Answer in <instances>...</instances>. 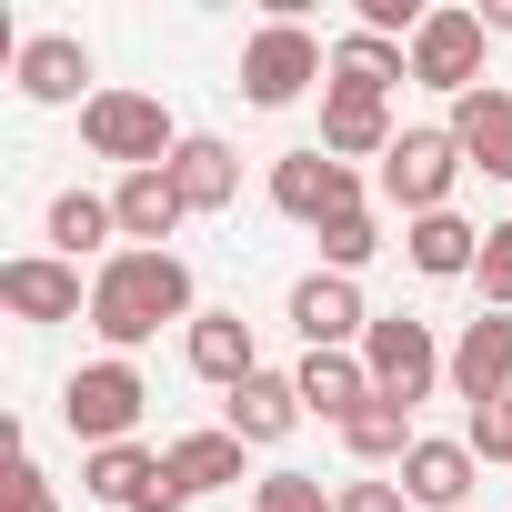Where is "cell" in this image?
I'll return each instance as SVG.
<instances>
[{
  "instance_id": "3957f363",
  "label": "cell",
  "mask_w": 512,
  "mask_h": 512,
  "mask_svg": "<svg viewBox=\"0 0 512 512\" xmlns=\"http://www.w3.org/2000/svg\"><path fill=\"white\" fill-rule=\"evenodd\" d=\"M312 81H332V51H322L312 21H262L241 41V101L251 111H292Z\"/></svg>"
},
{
  "instance_id": "9a60e30c",
  "label": "cell",
  "mask_w": 512,
  "mask_h": 512,
  "mask_svg": "<svg viewBox=\"0 0 512 512\" xmlns=\"http://www.w3.org/2000/svg\"><path fill=\"white\" fill-rule=\"evenodd\" d=\"M472 412L482 402H502L512 392V312H482V322H462V342H452V372H442Z\"/></svg>"
},
{
  "instance_id": "e0dca14e",
  "label": "cell",
  "mask_w": 512,
  "mask_h": 512,
  "mask_svg": "<svg viewBox=\"0 0 512 512\" xmlns=\"http://www.w3.org/2000/svg\"><path fill=\"white\" fill-rule=\"evenodd\" d=\"M181 362H191L211 392H241L251 372H262V342H251V322H241V312H201V322L181 332Z\"/></svg>"
},
{
  "instance_id": "9c48e42d",
  "label": "cell",
  "mask_w": 512,
  "mask_h": 512,
  "mask_svg": "<svg viewBox=\"0 0 512 512\" xmlns=\"http://www.w3.org/2000/svg\"><path fill=\"white\" fill-rule=\"evenodd\" d=\"M482 51H492L482 11H432V21L412 31V81L442 91V101H462V91H482Z\"/></svg>"
},
{
  "instance_id": "5bb4252c",
  "label": "cell",
  "mask_w": 512,
  "mask_h": 512,
  "mask_svg": "<svg viewBox=\"0 0 512 512\" xmlns=\"http://www.w3.org/2000/svg\"><path fill=\"white\" fill-rule=\"evenodd\" d=\"M472 442H442V432H422L412 452H402V492H412V512H472Z\"/></svg>"
},
{
  "instance_id": "277c9868",
  "label": "cell",
  "mask_w": 512,
  "mask_h": 512,
  "mask_svg": "<svg viewBox=\"0 0 512 512\" xmlns=\"http://www.w3.org/2000/svg\"><path fill=\"white\" fill-rule=\"evenodd\" d=\"M81 141H91V161H121V171H171V151H181L161 91H91Z\"/></svg>"
},
{
  "instance_id": "d4e9b609",
  "label": "cell",
  "mask_w": 512,
  "mask_h": 512,
  "mask_svg": "<svg viewBox=\"0 0 512 512\" xmlns=\"http://www.w3.org/2000/svg\"><path fill=\"white\" fill-rule=\"evenodd\" d=\"M241 452H251V442L211 422V432H181V442H171V472H181V492L201 502V492H231V482H241Z\"/></svg>"
},
{
  "instance_id": "6da1fadb",
  "label": "cell",
  "mask_w": 512,
  "mask_h": 512,
  "mask_svg": "<svg viewBox=\"0 0 512 512\" xmlns=\"http://www.w3.org/2000/svg\"><path fill=\"white\" fill-rule=\"evenodd\" d=\"M191 332L201 322V302H191V262L181 251H111V262L91 272V332L131 362L151 332Z\"/></svg>"
},
{
  "instance_id": "4fadbf2b",
  "label": "cell",
  "mask_w": 512,
  "mask_h": 512,
  "mask_svg": "<svg viewBox=\"0 0 512 512\" xmlns=\"http://www.w3.org/2000/svg\"><path fill=\"white\" fill-rule=\"evenodd\" d=\"M111 211H121V251H171V231L191 221V201H181L171 171H121L111 181Z\"/></svg>"
},
{
  "instance_id": "52a82bcc",
  "label": "cell",
  "mask_w": 512,
  "mask_h": 512,
  "mask_svg": "<svg viewBox=\"0 0 512 512\" xmlns=\"http://www.w3.org/2000/svg\"><path fill=\"white\" fill-rule=\"evenodd\" d=\"M272 211H282V221H302V231H322V221L362 211V171H352V161H332L322 141H312V151H282V161H272Z\"/></svg>"
},
{
  "instance_id": "ffe728a7",
  "label": "cell",
  "mask_w": 512,
  "mask_h": 512,
  "mask_svg": "<svg viewBox=\"0 0 512 512\" xmlns=\"http://www.w3.org/2000/svg\"><path fill=\"white\" fill-rule=\"evenodd\" d=\"M402 81H412V51H402V41H372V31H342V41H332V81H322V91L392 101Z\"/></svg>"
},
{
  "instance_id": "f1b7e54d",
  "label": "cell",
  "mask_w": 512,
  "mask_h": 512,
  "mask_svg": "<svg viewBox=\"0 0 512 512\" xmlns=\"http://www.w3.org/2000/svg\"><path fill=\"white\" fill-rule=\"evenodd\" d=\"M472 282H482V312H512V221H482V262H472Z\"/></svg>"
},
{
  "instance_id": "83f0119b",
  "label": "cell",
  "mask_w": 512,
  "mask_h": 512,
  "mask_svg": "<svg viewBox=\"0 0 512 512\" xmlns=\"http://www.w3.org/2000/svg\"><path fill=\"white\" fill-rule=\"evenodd\" d=\"M251 512H342V492H322V472H262Z\"/></svg>"
},
{
  "instance_id": "d6a6232c",
  "label": "cell",
  "mask_w": 512,
  "mask_h": 512,
  "mask_svg": "<svg viewBox=\"0 0 512 512\" xmlns=\"http://www.w3.org/2000/svg\"><path fill=\"white\" fill-rule=\"evenodd\" d=\"M482 31H492V41H512V0H482Z\"/></svg>"
},
{
  "instance_id": "ac0fdd59",
  "label": "cell",
  "mask_w": 512,
  "mask_h": 512,
  "mask_svg": "<svg viewBox=\"0 0 512 512\" xmlns=\"http://www.w3.org/2000/svg\"><path fill=\"white\" fill-rule=\"evenodd\" d=\"M221 432H241L251 452H262V442H292V432H302V392H292V372H251L241 392H221Z\"/></svg>"
},
{
  "instance_id": "30bf717a",
  "label": "cell",
  "mask_w": 512,
  "mask_h": 512,
  "mask_svg": "<svg viewBox=\"0 0 512 512\" xmlns=\"http://www.w3.org/2000/svg\"><path fill=\"white\" fill-rule=\"evenodd\" d=\"M282 312H292L302 352H362V332H372V302H362V282H342V272H302Z\"/></svg>"
},
{
  "instance_id": "d6986e66",
  "label": "cell",
  "mask_w": 512,
  "mask_h": 512,
  "mask_svg": "<svg viewBox=\"0 0 512 512\" xmlns=\"http://www.w3.org/2000/svg\"><path fill=\"white\" fill-rule=\"evenodd\" d=\"M41 231H51V251L61 262H111V241H121V211H111V191H51V211H41Z\"/></svg>"
},
{
  "instance_id": "603a6c76",
  "label": "cell",
  "mask_w": 512,
  "mask_h": 512,
  "mask_svg": "<svg viewBox=\"0 0 512 512\" xmlns=\"http://www.w3.org/2000/svg\"><path fill=\"white\" fill-rule=\"evenodd\" d=\"M402 251H412V272H422V282H472L482 231H472L462 211H432V221H402Z\"/></svg>"
},
{
  "instance_id": "cb8c5ba5",
  "label": "cell",
  "mask_w": 512,
  "mask_h": 512,
  "mask_svg": "<svg viewBox=\"0 0 512 512\" xmlns=\"http://www.w3.org/2000/svg\"><path fill=\"white\" fill-rule=\"evenodd\" d=\"M292 392H302V412H322V422H352V412L372 402V372H362V352H302Z\"/></svg>"
},
{
  "instance_id": "8fae6325",
  "label": "cell",
  "mask_w": 512,
  "mask_h": 512,
  "mask_svg": "<svg viewBox=\"0 0 512 512\" xmlns=\"http://www.w3.org/2000/svg\"><path fill=\"white\" fill-rule=\"evenodd\" d=\"M0 302H11L21 322H91V282L81 262H61V251H21V262H0Z\"/></svg>"
},
{
  "instance_id": "f546056e",
  "label": "cell",
  "mask_w": 512,
  "mask_h": 512,
  "mask_svg": "<svg viewBox=\"0 0 512 512\" xmlns=\"http://www.w3.org/2000/svg\"><path fill=\"white\" fill-rule=\"evenodd\" d=\"M462 442H472V462H512V392H502V402H482V412L462 422Z\"/></svg>"
},
{
  "instance_id": "484cf974",
  "label": "cell",
  "mask_w": 512,
  "mask_h": 512,
  "mask_svg": "<svg viewBox=\"0 0 512 512\" xmlns=\"http://www.w3.org/2000/svg\"><path fill=\"white\" fill-rule=\"evenodd\" d=\"M412 442H422V432H412V412H402V402H382V392L342 422V452H352V462H392V472H402V452H412Z\"/></svg>"
},
{
  "instance_id": "8992f818",
  "label": "cell",
  "mask_w": 512,
  "mask_h": 512,
  "mask_svg": "<svg viewBox=\"0 0 512 512\" xmlns=\"http://www.w3.org/2000/svg\"><path fill=\"white\" fill-rule=\"evenodd\" d=\"M362 372H372V392H382V402L422 412V402H432V382L452 372V352L432 342V322H412V312H372V332H362Z\"/></svg>"
},
{
  "instance_id": "7c38bea8",
  "label": "cell",
  "mask_w": 512,
  "mask_h": 512,
  "mask_svg": "<svg viewBox=\"0 0 512 512\" xmlns=\"http://www.w3.org/2000/svg\"><path fill=\"white\" fill-rule=\"evenodd\" d=\"M81 81H91V51H81L71 31H31V41H21V61H11V91H21V101H41V111H71V101L91 111V91H81Z\"/></svg>"
},
{
  "instance_id": "44dd1931",
  "label": "cell",
  "mask_w": 512,
  "mask_h": 512,
  "mask_svg": "<svg viewBox=\"0 0 512 512\" xmlns=\"http://www.w3.org/2000/svg\"><path fill=\"white\" fill-rule=\"evenodd\" d=\"M402 131H392V101H362V91H322V151L332 161H382Z\"/></svg>"
},
{
  "instance_id": "ba28073f",
  "label": "cell",
  "mask_w": 512,
  "mask_h": 512,
  "mask_svg": "<svg viewBox=\"0 0 512 512\" xmlns=\"http://www.w3.org/2000/svg\"><path fill=\"white\" fill-rule=\"evenodd\" d=\"M81 492H101L111 512H181V502H191V492H181V472H171V452H151V442L81 452Z\"/></svg>"
},
{
  "instance_id": "5b68a950",
  "label": "cell",
  "mask_w": 512,
  "mask_h": 512,
  "mask_svg": "<svg viewBox=\"0 0 512 512\" xmlns=\"http://www.w3.org/2000/svg\"><path fill=\"white\" fill-rule=\"evenodd\" d=\"M462 171H472V161H462V141H452L442 121H412V131L382 151V171H372V181H382V201H392L402 221H432V211H452V181H462Z\"/></svg>"
},
{
  "instance_id": "1f68e13d",
  "label": "cell",
  "mask_w": 512,
  "mask_h": 512,
  "mask_svg": "<svg viewBox=\"0 0 512 512\" xmlns=\"http://www.w3.org/2000/svg\"><path fill=\"white\" fill-rule=\"evenodd\" d=\"M342 512H412L402 482H342Z\"/></svg>"
},
{
  "instance_id": "7a4b0ae2",
  "label": "cell",
  "mask_w": 512,
  "mask_h": 512,
  "mask_svg": "<svg viewBox=\"0 0 512 512\" xmlns=\"http://www.w3.org/2000/svg\"><path fill=\"white\" fill-rule=\"evenodd\" d=\"M141 412H151V382H141V362H121V352H101V362H81V372L61 382V422H71V442H81V452L131 442V432H141Z\"/></svg>"
},
{
  "instance_id": "4316f807",
  "label": "cell",
  "mask_w": 512,
  "mask_h": 512,
  "mask_svg": "<svg viewBox=\"0 0 512 512\" xmlns=\"http://www.w3.org/2000/svg\"><path fill=\"white\" fill-rule=\"evenodd\" d=\"M382 251V221H372V201L362 211H342V221H322V272H342V282H362V262Z\"/></svg>"
},
{
  "instance_id": "4dcf8cb0",
  "label": "cell",
  "mask_w": 512,
  "mask_h": 512,
  "mask_svg": "<svg viewBox=\"0 0 512 512\" xmlns=\"http://www.w3.org/2000/svg\"><path fill=\"white\" fill-rule=\"evenodd\" d=\"M0 512H61V502H51V482H41V462H31V452H11V482H0Z\"/></svg>"
},
{
  "instance_id": "2e32d148",
  "label": "cell",
  "mask_w": 512,
  "mask_h": 512,
  "mask_svg": "<svg viewBox=\"0 0 512 512\" xmlns=\"http://www.w3.org/2000/svg\"><path fill=\"white\" fill-rule=\"evenodd\" d=\"M442 131L462 141V161H472L482 181H512V91H502V81H482V91H462Z\"/></svg>"
},
{
  "instance_id": "7402d4cb",
  "label": "cell",
  "mask_w": 512,
  "mask_h": 512,
  "mask_svg": "<svg viewBox=\"0 0 512 512\" xmlns=\"http://www.w3.org/2000/svg\"><path fill=\"white\" fill-rule=\"evenodd\" d=\"M171 181H181V201H191V211H231V201H241V151H231V141H211V131H181Z\"/></svg>"
}]
</instances>
